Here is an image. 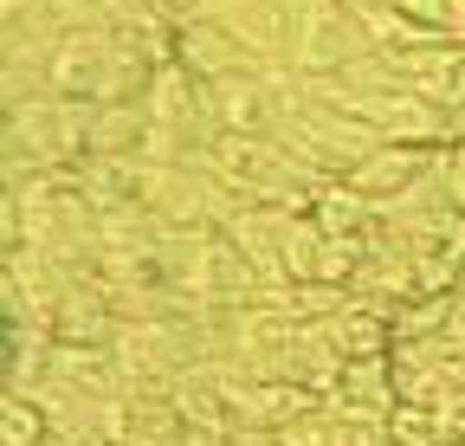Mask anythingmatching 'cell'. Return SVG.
I'll return each mask as SVG.
<instances>
[{
	"instance_id": "cell-1",
	"label": "cell",
	"mask_w": 465,
	"mask_h": 446,
	"mask_svg": "<svg viewBox=\"0 0 465 446\" xmlns=\"http://www.w3.org/2000/svg\"><path fill=\"white\" fill-rule=\"evenodd\" d=\"M440 155L446 149H414V143H381L369 162H356L342 182L356 188L362 201H375V207H388V201H401L407 188H420L433 169H440Z\"/></svg>"
},
{
	"instance_id": "cell-2",
	"label": "cell",
	"mask_w": 465,
	"mask_h": 446,
	"mask_svg": "<svg viewBox=\"0 0 465 446\" xmlns=\"http://www.w3.org/2000/svg\"><path fill=\"white\" fill-rule=\"evenodd\" d=\"M174 65L194 84H220L232 72H252V52L240 45V33L226 20H188V26H174Z\"/></svg>"
},
{
	"instance_id": "cell-3",
	"label": "cell",
	"mask_w": 465,
	"mask_h": 446,
	"mask_svg": "<svg viewBox=\"0 0 465 446\" xmlns=\"http://www.w3.org/2000/svg\"><path fill=\"white\" fill-rule=\"evenodd\" d=\"M143 143H149V110L143 104H91V155L136 162Z\"/></svg>"
},
{
	"instance_id": "cell-4",
	"label": "cell",
	"mask_w": 465,
	"mask_h": 446,
	"mask_svg": "<svg viewBox=\"0 0 465 446\" xmlns=\"http://www.w3.org/2000/svg\"><path fill=\"white\" fill-rule=\"evenodd\" d=\"M323 227L311 213H291L284 207V227H278V265H284V278L291 285H317V253H323Z\"/></svg>"
},
{
	"instance_id": "cell-5",
	"label": "cell",
	"mask_w": 465,
	"mask_h": 446,
	"mask_svg": "<svg viewBox=\"0 0 465 446\" xmlns=\"http://www.w3.org/2000/svg\"><path fill=\"white\" fill-rule=\"evenodd\" d=\"M0 446H52V414L39 401H26V388H7V408H0Z\"/></svg>"
},
{
	"instance_id": "cell-6",
	"label": "cell",
	"mask_w": 465,
	"mask_h": 446,
	"mask_svg": "<svg viewBox=\"0 0 465 446\" xmlns=\"http://www.w3.org/2000/svg\"><path fill=\"white\" fill-rule=\"evenodd\" d=\"M278 446H362V433L349 427L342 414L317 408V414H304V421H291V427H278Z\"/></svg>"
}]
</instances>
